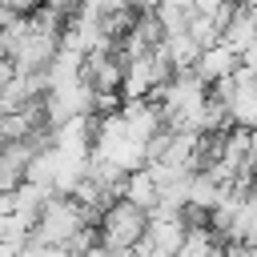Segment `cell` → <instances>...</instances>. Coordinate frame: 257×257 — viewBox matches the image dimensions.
I'll use <instances>...</instances> for the list:
<instances>
[{
  "instance_id": "obj_4",
  "label": "cell",
  "mask_w": 257,
  "mask_h": 257,
  "mask_svg": "<svg viewBox=\"0 0 257 257\" xmlns=\"http://www.w3.org/2000/svg\"><path fill=\"white\" fill-rule=\"evenodd\" d=\"M237 68H241V56H237L229 44H213V48H205V52H201V60H197V68H193V72H197L209 88H217V84H221V80H229Z\"/></svg>"
},
{
  "instance_id": "obj_6",
  "label": "cell",
  "mask_w": 257,
  "mask_h": 257,
  "mask_svg": "<svg viewBox=\"0 0 257 257\" xmlns=\"http://www.w3.org/2000/svg\"><path fill=\"white\" fill-rule=\"evenodd\" d=\"M237 56H241V68H253V72H257V36H253V40H249Z\"/></svg>"
},
{
  "instance_id": "obj_7",
  "label": "cell",
  "mask_w": 257,
  "mask_h": 257,
  "mask_svg": "<svg viewBox=\"0 0 257 257\" xmlns=\"http://www.w3.org/2000/svg\"><path fill=\"white\" fill-rule=\"evenodd\" d=\"M165 0H133V12H161Z\"/></svg>"
},
{
  "instance_id": "obj_3",
  "label": "cell",
  "mask_w": 257,
  "mask_h": 257,
  "mask_svg": "<svg viewBox=\"0 0 257 257\" xmlns=\"http://www.w3.org/2000/svg\"><path fill=\"white\" fill-rule=\"evenodd\" d=\"M189 237V225L181 213H149V229L141 241V257H177Z\"/></svg>"
},
{
  "instance_id": "obj_5",
  "label": "cell",
  "mask_w": 257,
  "mask_h": 257,
  "mask_svg": "<svg viewBox=\"0 0 257 257\" xmlns=\"http://www.w3.org/2000/svg\"><path fill=\"white\" fill-rule=\"evenodd\" d=\"M124 197L133 205H141L145 213H157L161 209V185H157V173L153 169H137L128 181H124Z\"/></svg>"
},
{
  "instance_id": "obj_1",
  "label": "cell",
  "mask_w": 257,
  "mask_h": 257,
  "mask_svg": "<svg viewBox=\"0 0 257 257\" xmlns=\"http://www.w3.org/2000/svg\"><path fill=\"white\" fill-rule=\"evenodd\" d=\"M92 225H96V217H92L76 197H52V201L44 205L36 229H32V241L52 245V249H68V245H72L84 229H92Z\"/></svg>"
},
{
  "instance_id": "obj_2",
  "label": "cell",
  "mask_w": 257,
  "mask_h": 257,
  "mask_svg": "<svg viewBox=\"0 0 257 257\" xmlns=\"http://www.w3.org/2000/svg\"><path fill=\"white\" fill-rule=\"evenodd\" d=\"M145 229H149V213L141 205H133L128 197L112 201L96 221V237L104 249H141Z\"/></svg>"
}]
</instances>
